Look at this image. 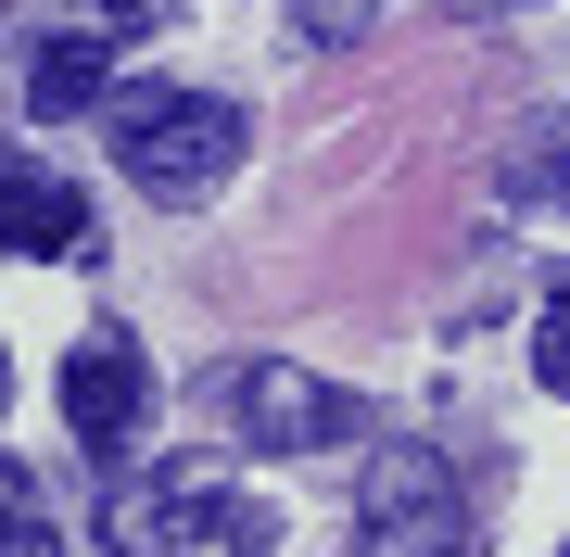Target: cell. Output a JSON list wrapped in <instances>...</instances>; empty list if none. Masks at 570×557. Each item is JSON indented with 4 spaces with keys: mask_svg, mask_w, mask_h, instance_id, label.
Segmentation results:
<instances>
[{
    "mask_svg": "<svg viewBox=\"0 0 570 557\" xmlns=\"http://www.w3.org/2000/svg\"><path fill=\"white\" fill-rule=\"evenodd\" d=\"M532 380H546V392H570V305L532 330Z\"/></svg>",
    "mask_w": 570,
    "mask_h": 557,
    "instance_id": "9c48e42d",
    "label": "cell"
},
{
    "mask_svg": "<svg viewBox=\"0 0 570 557\" xmlns=\"http://www.w3.org/2000/svg\"><path fill=\"white\" fill-rule=\"evenodd\" d=\"M367 13H381V0H305V26H317V39H355Z\"/></svg>",
    "mask_w": 570,
    "mask_h": 557,
    "instance_id": "30bf717a",
    "label": "cell"
},
{
    "mask_svg": "<svg viewBox=\"0 0 570 557\" xmlns=\"http://www.w3.org/2000/svg\"><path fill=\"white\" fill-rule=\"evenodd\" d=\"M115 152L127 178L153 190V203H204V190H228V166L254 152L242 102H216V89H153V102L115 115Z\"/></svg>",
    "mask_w": 570,
    "mask_h": 557,
    "instance_id": "6da1fadb",
    "label": "cell"
},
{
    "mask_svg": "<svg viewBox=\"0 0 570 557\" xmlns=\"http://www.w3.org/2000/svg\"><path fill=\"white\" fill-rule=\"evenodd\" d=\"M89 102H102V39H77V26H63V39L39 51V63H26V115H89Z\"/></svg>",
    "mask_w": 570,
    "mask_h": 557,
    "instance_id": "52a82bcc",
    "label": "cell"
},
{
    "mask_svg": "<svg viewBox=\"0 0 570 557\" xmlns=\"http://www.w3.org/2000/svg\"><path fill=\"white\" fill-rule=\"evenodd\" d=\"M0 557H63V533H51V507L0 495Z\"/></svg>",
    "mask_w": 570,
    "mask_h": 557,
    "instance_id": "ba28073f",
    "label": "cell"
},
{
    "mask_svg": "<svg viewBox=\"0 0 570 557\" xmlns=\"http://www.w3.org/2000/svg\"><path fill=\"white\" fill-rule=\"evenodd\" d=\"M546 190H558V216H570V140H558V166H546Z\"/></svg>",
    "mask_w": 570,
    "mask_h": 557,
    "instance_id": "8fae6325",
    "label": "cell"
},
{
    "mask_svg": "<svg viewBox=\"0 0 570 557\" xmlns=\"http://www.w3.org/2000/svg\"><path fill=\"white\" fill-rule=\"evenodd\" d=\"M140 392H153V368H140V342H77L63 355V418H77V444H127L140 431Z\"/></svg>",
    "mask_w": 570,
    "mask_h": 557,
    "instance_id": "3957f363",
    "label": "cell"
},
{
    "mask_svg": "<svg viewBox=\"0 0 570 557\" xmlns=\"http://www.w3.org/2000/svg\"><path fill=\"white\" fill-rule=\"evenodd\" d=\"M228 418H242L254 456H317V444L355 431V406H343L317 368H292V355H254V368L228 380Z\"/></svg>",
    "mask_w": 570,
    "mask_h": 557,
    "instance_id": "7a4b0ae2",
    "label": "cell"
},
{
    "mask_svg": "<svg viewBox=\"0 0 570 557\" xmlns=\"http://www.w3.org/2000/svg\"><path fill=\"white\" fill-rule=\"evenodd\" d=\"M77 241H89V203L51 166H13V178H0V253H77Z\"/></svg>",
    "mask_w": 570,
    "mask_h": 557,
    "instance_id": "8992f818",
    "label": "cell"
},
{
    "mask_svg": "<svg viewBox=\"0 0 570 557\" xmlns=\"http://www.w3.org/2000/svg\"><path fill=\"white\" fill-rule=\"evenodd\" d=\"M0 392H13V368H0Z\"/></svg>",
    "mask_w": 570,
    "mask_h": 557,
    "instance_id": "7c38bea8",
    "label": "cell"
},
{
    "mask_svg": "<svg viewBox=\"0 0 570 557\" xmlns=\"http://www.w3.org/2000/svg\"><path fill=\"white\" fill-rule=\"evenodd\" d=\"M355 557H469V507H456L431 469H393L381 507H367V545H355Z\"/></svg>",
    "mask_w": 570,
    "mask_h": 557,
    "instance_id": "277c9868",
    "label": "cell"
},
{
    "mask_svg": "<svg viewBox=\"0 0 570 557\" xmlns=\"http://www.w3.org/2000/svg\"><path fill=\"white\" fill-rule=\"evenodd\" d=\"M102 533H115V557H178V545L228 533V507H216V495H190V481H115Z\"/></svg>",
    "mask_w": 570,
    "mask_h": 557,
    "instance_id": "5b68a950",
    "label": "cell"
}]
</instances>
